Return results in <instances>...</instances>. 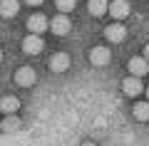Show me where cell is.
<instances>
[{
	"instance_id": "1",
	"label": "cell",
	"mask_w": 149,
	"mask_h": 146,
	"mask_svg": "<svg viewBox=\"0 0 149 146\" xmlns=\"http://www.w3.org/2000/svg\"><path fill=\"white\" fill-rule=\"evenodd\" d=\"M13 82L17 84V87H32V84L37 82V72L32 67H17L15 69V74H13Z\"/></svg>"
},
{
	"instance_id": "2",
	"label": "cell",
	"mask_w": 149,
	"mask_h": 146,
	"mask_svg": "<svg viewBox=\"0 0 149 146\" xmlns=\"http://www.w3.org/2000/svg\"><path fill=\"white\" fill-rule=\"evenodd\" d=\"M87 57H90V64H95V67H104V64H109L112 52H109V47L97 45V47H92V50H90Z\"/></svg>"
},
{
	"instance_id": "3",
	"label": "cell",
	"mask_w": 149,
	"mask_h": 146,
	"mask_svg": "<svg viewBox=\"0 0 149 146\" xmlns=\"http://www.w3.org/2000/svg\"><path fill=\"white\" fill-rule=\"evenodd\" d=\"M50 30L55 32V35H67L70 30H72V22H70V17H67V12H60V15H55L52 20H50Z\"/></svg>"
},
{
	"instance_id": "4",
	"label": "cell",
	"mask_w": 149,
	"mask_h": 146,
	"mask_svg": "<svg viewBox=\"0 0 149 146\" xmlns=\"http://www.w3.org/2000/svg\"><path fill=\"white\" fill-rule=\"evenodd\" d=\"M144 89H147V87L142 84V79H139V77H134V74H129V77L122 82V92L127 94V97H132V99H134V97H139V94H142Z\"/></svg>"
},
{
	"instance_id": "5",
	"label": "cell",
	"mask_w": 149,
	"mask_h": 146,
	"mask_svg": "<svg viewBox=\"0 0 149 146\" xmlns=\"http://www.w3.org/2000/svg\"><path fill=\"white\" fill-rule=\"evenodd\" d=\"M42 47H45L42 37L35 35V32H30V35L22 40V52H25V55H40V52H42Z\"/></svg>"
},
{
	"instance_id": "6",
	"label": "cell",
	"mask_w": 149,
	"mask_h": 146,
	"mask_svg": "<svg viewBox=\"0 0 149 146\" xmlns=\"http://www.w3.org/2000/svg\"><path fill=\"white\" fill-rule=\"evenodd\" d=\"M104 37H107V42H124V37H127V27L122 25V22H112V25H107L104 27Z\"/></svg>"
},
{
	"instance_id": "7",
	"label": "cell",
	"mask_w": 149,
	"mask_h": 146,
	"mask_svg": "<svg viewBox=\"0 0 149 146\" xmlns=\"http://www.w3.org/2000/svg\"><path fill=\"white\" fill-rule=\"evenodd\" d=\"M50 27V20L42 15V12H35V15H30L27 17V30L30 32H35V35H42L45 30Z\"/></svg>"
},
{
	"instance_id": "8",
	"label": "cell",
	"mask_w": 149,
	"mask_h": 146,
	"mask_svg": "<svg viewBox=\"0 0 149 146\" xmlns=\"http://www.w3.org/2000/svg\"><path fill=\"white\" fill-rule=\"evenodd\" d=\"M47 67L52 69V72H67L70 69V55L67 52H55L52 57H50V62H47Z\"/></svg>"
},
{
	"instance_id": "9",
	"label": "cell",
	"mask_w": 149,
	"mask_h": 146,
	"mask_svg": "<svg viewBox=\"0 0 149 146\" xmlns=\"http://www.w3.org/2000/svg\"><path fill=\"white\" fill-rule=\"evenodd\" d=\"M127 69H129V74H134V77H144V74L149 72V60L147 57H132L127 62Z\"/></svg>"
},
{
	"instance_id": "10",
	"label": "cell",
	"mask_w": 149,
	"mask_h": 146,
	"mask_svg": "<svg viewBox=\"0 0 149 146\" xmlns=\"http://www.w3.org/2000/svg\"><path fill=\"white\" fill-rule=\"evenodd\" d=\"M129 12H132V8H129L127 0H112L109 3V15L114 17V20H124Z\"/></svg>"
},
{
	"instance_id": "11",
	"label": "cell",
	"mask_w": 149,
	"mask_h": 146,
	"mask_svg": "<svg viewBox=\"0 0 149 146\" xmlns=\"http://www.w3.org/2000/svg\"><path fill=\"white\" fill-rule=\"evenodd\" d=\"M17 109H20V99H17V97L5 94V97L0 99V111H3V114H17Z\"/></svg>"
},
{
	"instance_id": "12",
	"label": "cell",
	"mask_w": 149,
	"mask_h": 146,
	"mask_svg": "<svg viewBox=\"0 0 149 146\" xmlns=\"http://www.w3.org/2000/svg\"><path fill=\"white\" fill-rule=\"evenodd\" d=\"M22 126V121H20V116L17 114H5V119L0 121V129L5 131V134H10V131H17Z\"/></svg>"
},
{
	"instance_id": "13",
	"label": "cell",
	"mask_w": 149,
	"mask_h": 146,
	"mask_svg": "<svg viewBox=\"0 0 149 146\" xmlns=\"http://www.w3.org/2000/svg\"><path fill=\"white\" fill-rule=\"evenodd\" d=\"M87 10H90V15L102 17L104 12H109V3H107V0H90V3H87Z\"/></svg>"
},
{
	"instance_id": "14",
	"label": "cell",
	"mask_w": 149,
	"mask_h": 146,
	"mask_svg": "<svg viewBox=\"0 0 149 146\" xmlns=\"http://www.w3.org/2000/svg\"><path fill=\"white\" fill-rule=\"evenodd\" d=\"M132 116H134L137 121H149V99H147V102H134Z\"/></svg>"
},
{
	"instance_id": "15",
	"label": "cell",
	"mask_w": 149,
	"mask_h": 146,
	"mask_svg": "<svg viewBox=\"0 0 149 146\" xmlns=\"http://www.w3.org/2000/svg\"><path fill=\"white\" fill-rule=\"evenodd\" d=\"M17 10H20L17 0H0V15L3 17H15Z\"/></svg>"
},
{
	"instance_id": "16",
	"label": "cell",
	"mask_w": 149,
	"mask_h": 146,
	"mask_svg": "<svg viewBox=\"0 0 149 146\" xmlns=\"http://www.w3.org/2000/svg\"><path fill=\"white\" fill-rule=\"evenodd\" d=\"M55 5H57V10L60 12H70V10H74V0H55Z\"/></svg>"
},
{
	"instance_id": "17",
	"label": "cell",
	"mask_w": 149,
	"mask_h": 146,
	"mask_svg": "<svg viewBox=\"0 0 149 146\" xmlns=\"http://www.w3.org/2000/svg\"><path fill=\"white\" fill-rule=\"evenodd\" d=\"M25 3H27V5H32V8H37V5H42L45 0H25Z\"/></svg>"
},
{
	"instance_id": "18",
	"label": "cell",
	"mask_w": 149,
	"mask_h": 146,
	"mask_svg": "<svg viewBox=\"0 0 149 146\" xmlns=\"http://www.w3.org/2000/svg\"><path fill=\"white\" fill-rule=\"evenodd\" d=\"M80 146H97V144H95V141H82Z\"/></svg>"
},
{
	"instance_id": "19",
	"label": "cell",
	"mask_w": 149,
	"mask_h": 146,
	"mask_svg": "<svg viewBox=\"0 0 149 146\" xmlns=\"http://www.w3.org/2000/svg\"><path fill=\"white\" fill-rule=\"evenodd\" d=\"M144 57L149 60V42H147V47H144Z\"/></svg>"
},
{
	"instance_id": "20",
	"label": "cell",
	"mask_w": 149,
	"mask_h": 146,
	"mask_svg": "<svg viewBox=\"0 0 149 146\" xmlns=\"http://www.w3.org/2000/svg\"><path fill=\"white\" fill-rule=\"evenodd\" d=\"M144 94H147V99H149V87H147V89H144Z\"/></svg>"
},
{
	"instance_id": "21",
	"label": "cell",
	"mask_w": 149,
	"mask_h": 146,
	"mask_svg": "<svg viewBox=\"0 0 149 146\" xmlns=\"http://www.w3.org/2000/svg\"><path fill=\"white\" fill-rule=\"evenodd\" d=\"M0 62H3V50H0Z\"/></svg>"
}]
</instances>
